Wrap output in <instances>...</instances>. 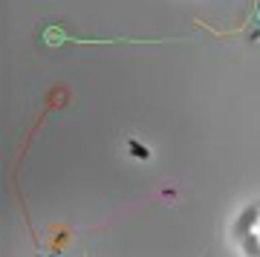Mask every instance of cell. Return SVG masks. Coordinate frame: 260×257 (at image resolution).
Segmentation results:
<instances>
[{
  "label": "cell",
  "mask_w": 260,
  "mask_h": 257,
  "mask_svg": "<svg viewBox=\"0 0 260 257\" xmlns=\"http://www.w3.org/2000/svg\"><path fill=\"white\" fill-rule=\"evenodd\" d=\"M61 41H73V44H102L99 38H75V35H70V32H64L61 26H47L44 29V44H61ZM165 44L168 38H156V41H145V38H107V44Z\"/></svg>",
  "instance_id": "cell-1"
},
{
  "label": "cell",
  "mask_w": 260,
  "mask_h": 257,
  "mask_svg": "<svg viewBox=\"0 0 260 257\" xmlns=\"http://www.w3.org/2000/svg\"><path fill=\"white\" fill-rule=\"evenodd\" d=\"M127 147H130V153H133L136 159H148V156H150V150H145V147H142L139 142H133V139L127 142Z\"/></svg>",
  "instance_id": "cell-2"
}]
</instances>
